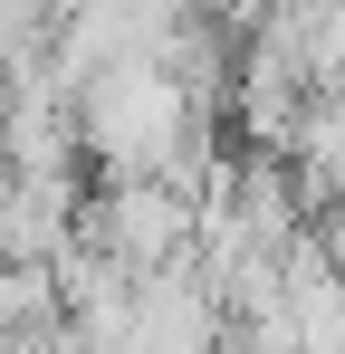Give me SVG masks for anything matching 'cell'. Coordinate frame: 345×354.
<instances>
[{
	"instance_id": "cell-1",
	"label": "cell",
	"mask_w": 345,
	"mask_h": 354,
	"mask_svg": "<svg viewBox=\"0 0 345 354\" xmlns=\"http://www.w3.org/2000/svg\"><path fill=\"white\" fill-rule=\"evenodd\" d=\"M211 10H221L230 29H259V10H269V0H211Z\"/></svg>"
}]
</instances>
